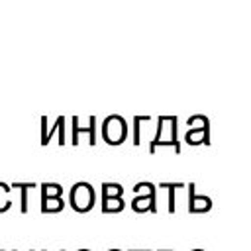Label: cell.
<instances>
[{
    "mask_svg": "<svg viewBox=\"0 0 251 251\" xmlns=\"http://www.w3.org/2000/svg\"><path fill=\"white\" fill-rule=\"evenodd\" d=\"M29 251H33V249H29Z\"/></svg>",
    "mask_w": 251,
    "mask_h": 251,
    "instance_id": "obj_15",
    "label": "cell"
},
{
    "mask_svg": "<svg viewBox=\"0 0 251 251\" xmlns=\"http://www.w3.org/2000/svg\"><path fill=\"white\" fill-rule=\"evenodd\" d=\"M61 184H53V182H43L41 184V198H61Z\"/></svg>",
    "mask_w": 251,
    "mask_h": 251,
    "instance_id": "obj_5",
    "label": "cell"
},
{
    "mask_svg": "<svg viewBox=\"0 0 251 251\" xmlns=\"http://www.w3.org/2000/svg\"><path fill=\"white\" fill-rule=\"evenodd\" d=\"M8 192H10V186L6 182H0V212L10 210V206H12V202L8 198Z\"/></svg>",
    "mask_w": 251,
    "mask_h": 251,
    "instance_id": "obj_9",
    "label": "cell"
},
{
    "mask_svg": "<svg viewBox=\"0 0 251 251\" xmlns=\"http://www.w3.org/2000/svg\"><path fill=\"white\" fill-rule=\"evenodd\" d=\"M108 251H120V249H108Z\"/></svg>",
    "mask_w": 251,
    "mask_h": 251,
    "instance_id": "obj_10",
    "label": "cell"
},
{
    "mask_svg": "<svg viewBox=\"0 0 251 251\" xmlns=\"http://www.w3.org/2000/svg\"><path fill=\"white\" fill-rule=\"evenodd\" d=\"M126 122L120 118V116H110L106 122H104V127H102V135L108 143L112 145H118L124 141L126 137Z\"/></svg>",
    "mask_w": 251,
    "mask_h": 251,
    "instance_id": "obj_3",
    "label": "cell"
},
{
    "mask_svg": "<svg viewBox=\"0 0 251 251\" xmlns=\"http://www.w3.org/2000/svg\"><path fill=\"white\" fill-rule=\"evenodd\" d=\"M190 212H206V210H210V198H198V196H194V192H192V198H190Z\"/></svg>",
    "mask_w": 251,
    "mask_h": 251,
    "instance_id": "obj_7",
    "label": "cell"
},
{
    "mask_svg": "<svg viewBox=\"0 0 251 251\" xmlns=\"http://www.w3.org/2000/svg\"><path fill=\"white\" fill-rule=\"evenodd\" d=\"M12 186L22 190V206H20V210H22V214H25L27 212V190L33 188L35 184L33 182H14Z\"/></svg>",
    "mask_w": 251,
    "mask_h": 251,
    "instance_id": "obj_8",
    "label": "cell"
},
{
    "mask_svg": "<svg viewBox=\"0 0 251 251\" xmlns=\"http://www.w3.org/2000/svg\"><path fill=\"white\" fill-rule=\"evenodd\" d=\"M124 208L122 186L120 184H102V212H120Z\"/></svg>",
    "mask_w": 251,
    "mask_h": 251,
    "instance_id": "obj_2",
    "label": "cell"
},
{
    "mask_svg": "<svg viewBox=\"0 0 251 251\" xmlns=\"http://www.w3.org/2000/svg\"><path fill=\"white\" fill-rule=\"evenodd\" d=\"M61 251H65V249H61Z\"/></svg>",
    "mask_w": 251,
    "mask_h": 251,
    "instance_id": "obj_14",
    "label": "cell"
},
{
    "mask_svg": "<svg viewBox=\"0 0 251 251\" xmlns=\"http://www.w3.org/2000/svg\"><path fill=\"white\" fill-rule=\"evenodd\" d=\"M63 206L61 198H41V212H61Z\"/></svg>",
    "mask_w": 251,
    "mask_h": 251,
    "instance_id": "obj_6",
    "label": "cell"
},
{
    "mask_svg": "<svg viewBox=\"0 0 251 251\" xmlns=\"http://www.w3.org/2000/svg\"><path fill=\"white\" fill-rule=\"evenodd\" d=\"M78 251H90V249H78Z\"/></svg>",
    "mask_w": 251,
    "mask_h": 251,
    "instance_id": "obj_11",
    "label": "cell"
},
{
    "mask_svg": "<svg viewBox=\"0 0 251 251\" xmlns=\"http://www.w3.org/2000/svg\"><path fill=\"white\" fill-rule=\"evenodd\" d=\"M192 251H204V249H192Z\"/></svg>",
    "mask_w": 251,
    "mask_h": 251,
    "instance_id": "obj_12",
    "label": "cell"
},
{
    "mask_svg": "<svg viewBox=\"0 0 251 251\" xmlns=\"http://www.w3.org/2000/svg\"><path fill=\"white\" fill-rule=\"evenodd\" d=\"M69 202L76 212H88L94 206V188L88 182H76L69 192Z\"/></svg>",
    "mask_w": 251,
    "mask_h": 251,
    "instance_id": "obj_1",
    "label": "cell"
},
{
    "mask_svg": "<svg viewBox=\"0 0 251 251\" xmlns=\"http://www.w3.org/2000/svg\"><path fill=\"white\" fill-rule=\"evenodd\" d=\"M135 192H141V196L137 194L133 198V202H131L133 210L135 212H147V210L155 212V188H153V184H149V182L137 184Z\"/></svg>",
    "mask_w": 251,
    "mask_h": 251,
    "instance_id": "obj_4",
    "label": "cell"
},
{
    "mask_svg": "<svg viewBox=\"0 0 251 251\" xmlns=\"http://www.w3.org/2000/svg\"><path fill=\"white\" fill-rule=\"evenodd\" d=\"M163 251H169V249H163Z\"/></svg>",
    "mask_w": 251,
    "mask_h": 251,
    "instance_id": "obj_13",
    "label": "cell"
}]
</instances>
